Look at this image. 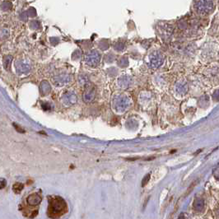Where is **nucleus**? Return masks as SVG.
Returning a JSON list of instances; mask_svg holds the SVG:
<instances>
[{
  "label": "nucleus",
  "mask_w": 219,
  "mask_h": 219,
  "mask_svg": "<svg viewBox=\"0 0 219 219\" xmlns=\"http://www.w3.org/2000/svg\"><path fill=\"white\" fill-rule=\"evenodd\" d=\"M101 61V54L97 50H91L87 54L85 62L90 67H97Z\"/></svg>",
  "instance_id": "3"
},
{
  "label": "nucleus",
  "mask_w": 219,
  "mask_h": 219,
  "mask_svg": "<svg viewBox=\"0 0 219 219\" xmlns=\"http://www.w3.org/2000/svg\"><path fill=\"white\" fill-rule=\"evenodd\" d=\"M12 60V55H5L3 57V66L6 69H9V66L11 64Z\"/></svg>",
  "instance_id": "11"
},
{
  "label": "nucleus",
  "mask_w": 219,
  "mask_h": 219,
  "mask_svg": "<svg viewBox=\"0 0 219 219\" xmlns=\"http://www.w3.org/2000/svg\"><path fill=\"white\" fill-rule=\"evenodd\" d=\"M40 91L42 96H46L51 91V86L47 81H42L40 85Z\"/></svg>",
  "instance_id": "10"
},
{
  "label": "nucleus",
  "mask_w": 219,
  "mask_h": 219,
  "mask_svg": "<svg viewBox=\"0 0 219 219\" xmlns=\"http://www.w3.org/2000/svg\"><path fill=\"white\" fill-rule=\"evenodd\" d=\"M12 4L11 2H9V1H6V2H3V3H2V5H1V9H3V10H9V9H12Z\"/></svg>",
  "instance_id": "13"
},
{
  "label": "nucleus",
  "mask_w": 219,
  "mask_h": 219,
  "mask_svg": "<svg viewBox=\"0 0 219 219\" xmlns=\"http://www.w3.org/2000/svg\"><path fill=\"white\" fill-rule=\"evenodd\" d=\"M179 219H185L183 217H179Z\"/></svg>",
  "instance_id": "18"
},
{
  "label": "nucleus",
  "mask_w": 219,
  "mask_h": 219,
  "mask_svg": "<svg viewBox=\"0 0 219 219\" xmlns=\"http://www.w3.org/2000/svg\"><path fill=\"white\" fill-rule=\"evenodd\" d=\"M15 68L17 70V74H27L31 70V65L28 63H26L25 60H17L15 61Z\"/></svg>",
  "instance_id": "7"
},
{
  "label": "nucleus",
  "mask_w": 219,
  "mask_h": 219,
  "mask_svg": "<svg viewBox=\"0 0 219 219\" xmlns=\"http://www.w3.org/2000/svg\"><path fill=\"white\" fill-rule=\"evenodd\" d=\"M128 97L124 95H120L115 97L113 100V107L117 112H124L128 108Z\"/></svg>",
  "instance_id": "2"
},
{
  "label": "nucleus",
  "mask_w": 219,
  "mask_h": 219,
  "mask_svg": "<svg viewBox=\"0 0 219 219\" xmlns=\"http://www.w3.org/2000/svg\"><path fill=\"white\" fill-rule=\"evenodd\" d=\"M6 184H7V182H6L5 180L1 178V179H0V190H2V189L5 187Z\"/></svg>",
  "instance_id": "16"
},
{
  "label": "nucleus",
  "mask_w": 219,
  "mask_h": 219,
  "mask_svg": "<svg viewBox=\"0 0 219 219\" xmlns=\"http://www.w3.org/2000/svg\"><path fill=\"white\" fill-rule=\"evenodd\" d=\"M13 125H14L15 128H17V132H20V133H24V130H23L22 128H21L20 127H18V126H17V125H16V124H13Z\"/></svg>",
  "instance_id": "17"
},
{
  "label": "nucleus",
  "mask_w": 219,
  "mask_h": 219,
  "mask_svg": "<svg viewBox=\"0 0 219 219\" xmlns=\"http://www.w3.org/2000/svg\"><path fill=\"white\" fill-rule=\"evenodd\" d=\"M24 185L22 183H15L13 186H12V190L14 191L16 193H19L22 190Z\"/></svg>",
  "instance_id": "12"
},
{
  "label": "nucleus",
  "mask_w": 219,
  "mask_h": 219,
  "mask_svg": "<svg viewBox=\"0 0 219 219\" xmlns=\"http://www.w3.org/2000/svg\"><path fill=\"white\" fill-rule=\"evenodd\" d=\"M62 103L65 106H71V105L76 104L77 101V97L73 92H67L63 94L62 97Z\"/></svg>",
  "instance_id": "8"
},
{
  "label": "nucleus",
  "mask_w": 219,
  "mask_h": 219,
  "mask_svg": "<svg viewBox=\"0 0 219 219\" xmlns=\"http://www.w3.org/2000/svg\"><path fill=\"white\" fill-rule=\"evenodd\" d=\"M149 179H150V174H148L147 176H145V177L143 178V180H142V187H144L147 184H148V182L149 181Z\"/></svg>",
  "instance_id": "14"
},
{
  "label": "nucleus",
  "mask_w": 219,
  "mask_h": 219,
  "mask_svg": "<svg viewBox=\"0 0 219 219\" xmlns=\"http://www.w3.org/2000/svg\"><path fill=\"white\" fill-rule=\"evenodd\" d=\"M67 211L66 202L61 197H52L49 199L48 215L50 217L57 219L63 215Z\"/></svg>",
  "instance_id": "1"
},
{
  "label": "nucleus",
  "mask_w": 219,
  "mask_h": 219,
  "mask_svg": "<svg viewBox=\"0 0 219 219\" xmlns=\"http://www.w3.org/2000/svg\"><path fill=\"white\" fill-rule=\"evenodd\" d=\"M195 7H196L198 12L200 13H209V12L214 9V3L210 1H200V2H195Z\"/></svg>",
  "instance_id": "5"
},
{
  "label": "nucleus",
  "mask_w": 219,
  "mask_h": 219,
  "mask_svg": "<svg viewBox=\"0 0 219 219\" xmlns=\"http://www.w3.org/2000/svg\"><path fill=\"white\" fill-rule=\"evenodd\" d=\"M72 76L69 74H60L53 78V83L57 87H63L71 82Z\"/></svg>",
  "instance_id": "6"
},
{
  "label": "nucleus",
  "mask_w": 219,
  "mask_h": 219,
  "mask_svg": "<svg viewBox=\"0 0 219 219\" xmlns=\"http://www.w3.org/2000/svg\"><path fill=\"white\" fill-rule=\"evenodd\" d=\"M26 202L31 206H37L41 202V197L36 193H32L31 195H29L27 199H26Z\"/></svg>",
  "instance_id": "9"
},
{
  "label": "nucleus",
  "mask_w": 219,
  "mask_h": 219,
  "mask_svg": "<svg viewBox=\"0 0 219 219\" xmlns=\"http://www.w3.org/2000/svg\"><path fill=\"white\" fill-rule=\"evenodd\" d=\"M96 88L93 85L91 84H88V85H86L85 90L83 94V99L86 103H90L91 101H93L95 97H96Z\"/></svg>",
  "instance_id": "4"
},
{
  "label": "nucleus",
  "mask_w": 219,
  "mask_h": 219,
  "mask_svg": "<svg viewBox=\"0 0 219 219\" xmlns=\"http://www.w3.org/2000/svg\"><path fill=\"white\" fill-rule=\"evenodd\" d=\"M40 26V23L38 21H32L31 22V27L32 29H38Z\"/></svg>",
  "instance_id": "15"
}]
</instances>
